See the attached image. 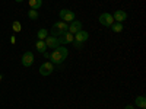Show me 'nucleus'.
Here are the masks:
<instances>
[{
	"mask_svg": "<svg viewBox=\"0 0 146 109\" xmlns=\"http://www.w3.org/2000/svg\"><path fill=\"white\" fill-rule=\"evenodd\" d=\"M67 55H69V51H67V48L66 47H63V45H60V47H57L56 50L50 54V61L54 64V66H60L64 60L67 58Z\"/></svg>",
	"mask_w": 146,
	"mask_h": 109,
	"instance_id": "nucleus-1",
	"label": "nucleus"
},
{
	"mask_svg": "<svg viewBox=\"0 0 146 109\" xmlns=\"http://www.w3.org/2000/svg\"><path fill=\"white\" fill-rule=\"evenodd\" d=\"M67 29H69V25H67V23L63 22V20H60V22H56L54 25L51 26V29L48 31V33H51L53 36H62L63 33L67 32Z\"/></svg>",
	"mask_w": 146,
	"mask_h": 109,
	"instance_id": "nucleus-2",
	"label": "nucleus"
},
{
	"mask_svg": "<svg viewBox=\"0 0 146 109\" xmlns=\"http://www.w3.org/2000/svg\"><path fill=\"white\" fill-rule=\"evenodd\" d=\"M58 16H60V19H62L63 22H73L76 19V15H75V12H72V10H69V9H62L58 12Z\"/></svg>",
	"mask_w": 146,
	"mask_h": 109,
	"instance_id": "nucleus-3",
	"label": "nucleus"
},
{
	"mask_svg": "<svg viewBox=\"0 0 146 109\" xmlns=\"http://www.w3.org/2000/svg\"><path fill=\"white\" fill-rule=\"evenodd\" d=\"M98 20H100V23L102 26H107V28H110L114 23V18H113L111 13H101Z\"/></svg>",
	"mask_w": 146,
	"mask_h": 109,
	"instance_id": "nucleus-4",
	"label": "nucleus"
},
{
	"mask_svg": "<svg viewBox=\"0 0 146 109\" xmlns=\"http://www.w3.org/2000/svg\"><path fill=\"white\" fill-rule=\"evenodd\" d=\"M53 71H54V64H53L51 61L42 63V64L40 66V74H41V76H50Z\"/></svg>",
	"mask_w": 146,
	"mask_h": 109,
	"instance_id": "nucleus-5",
	"label": "nucleus"
},
{
	"mask_svg": "<svg viewBox=\"0 0 146 109\" xmlns=\"http://www.w3.org/2000/svg\"><path fill=\"white\" fill-rule=\"evenodd\" d=\"M47 48H53V50H56L57 47H60V42H58V38L57 36H53V35H48L47 38L44 39Z\"/></svg>",
	"mask_w": 146,
	"mask_h": 109,
	"instance_id": "nucleus-6",
	"label": "nucleus"
},
{
	"mask_svg": "<svg viewBox=\"0 0 146 109\" xmlns=\"http://www.w3.org/2000/svg\"><path fill=\"white\" fill-rule=\"evenodd\" d=\"M21 63H22L23 67H29V66H32V63H34V54H32L31 51H27L25 54L22 55Z\"/></svg>",
	"mask_w": 146,
	"mask_h": 109,
	"instance_id": "nucleus-7",
	"label": "nucleus"
},
{
	"mask_svg": "<svg viewBox=\"0 0 146 109\" xmlns=\"http://www.w3.org/2000/svg\"><path fill=\"white\" fill-rule=\"evenodd\" d=\"M82 29V22L80 20H73V22H70L69 23V29H67V32H70V33H73L75 35L76 32H79Z\"/></svg>",
	"mask_w": 146,
	"mask_h": 109,
	"instance_id": "nucleus-8",
	"label": "nucleus"
},
{
	"mask_svg": "<svg viewBox=\"0 0 146 109\" xmlns=\"http://www.w3.org/2000/svg\"><path fill=\"white\" fill-rule=\"evenodd\" d=\"M88 39H89V33H88L86 31L80 29L79 32L75 33V41H76V42H82V44H83V42H86Z\"/></svg>",
	"mask_w": 146,
	"mask_h": 109,
	"instance_id": "nucleus-9",
	"label": "nucleus"
},
{
	"mask_svg": "<svg viewBox=\"0 0 146 109\" xmlns=\"http://www.w3.org/2000/svg\"><path fill=\"white\" fill-rule=\"evenodd\" d=\"M57 38H58L60 45H62V44H70V42L75 41V35L70 33V32H66V33H63L62 36H57Z\"/></svg>",
	"mask_w": 146,
	"mask_h": 109,
	"instance_id": "nucleus-10",
	"label": "nucleus"
},
{
	"mask_svg": "<svg viewBox=\"0 0 146 109\" xmlns=\"http://www.w3.org/2000/svg\"><path fill=\"white\" fill-rule=\"evenodd\" d=\"M113 18H114V20H115V22H118V23H123V22L127 19V13H126L124 10L118 9V10H115V12H114Z\"/></svg>",
	"mask_w": 146,
	"mask_h": 109,
	"instance_id": "nucleus-11",
	"label": "nucleus"
},
{
	"mask_svg": "<svg viewBox=\"0 0 146 109\" xmlns=\"http://www.w3.org/2000/svg\"><path fill=\"white\" fill-rule=\"evenodd\" d=\"M135 103L139 108H146V98H145L143 95H140V96H137V98L135 99Z\"/></svg>",
	"mask_w": 146,
	"mask_h": 109,
	"instance_id": "nucleus-12",
	"label": "nucleus"
},
{
	"mask_svg": "<svg viewBox=\"0 0 146 109\" xmlns=\"http://www.w3.org/2000/svg\"><path fill=\"white\" fill-rule=\"evenodd\" d=\"M35 48H36V51H38V53L44 54V53H45V50H47V45H45V42H44V41L38 39V42L35 44Z\"/></svg>",
	"mask_w": 146,
	"mask_h": 109,
	"instance_id": "nucleus-13",
	"label": "nucleus"
},
{
	"mask_svg": "<svg viewBox=\"0 0 146 109\" xmlns=\"http://www.w3.org/2000/svg\"><path fill=\"white\" fill-rule=\"evenodd\" d=\"M110 28H111L113 29V32H115V33H118V32H121V31H123V23H118V22H114L113 23V25L111 26H110Z\"/></svg>",
	"mask_w": 146,
	"mask_h": 109,
	"instance_id": "nucleus-14",
	"label": "nucleus"
},
{
	"mask_svg": "<svg viewBox=\"0 0 146 109\" xmlns=\"http://www.w3.org/2000/svg\"><path fill=\"white\" fill-rule=\"evenodd\" d=\"M29 6H31V9H40L41 6H42V0H29Z\"/></svg>",
	"mask_w": 146,
	"mask_h": 109,
	"instance_id": "nucleus-15",
	"label": "nucleus"
},
{
	"mask_svg": "<svg viewBox=\"0 0 146 109\" xmlns=\"http://www.w3.org/2000/svg\"><path fill=\"white\" fill-rule=\"evenodd\" d=\"M36 36H38V39H41V41H44L47 36H48V31L45 29V28H42V29H40L38 32H36Z\"/></svg>",
	"mask_w": 146,
	"mask_h": 109,
	"instance_id": "nucleus-16",
	"label": "nucleus"
},
{
	"mask_svg": "<svg viewBox=\"0 0 146 109\" xmlns=\"http://www.w3.org/2000/svg\"><path fill=\"white\" fill-rule=\"evenodd\" d=\"M28 18H29L31 20H36V19L40 18L38 10H35V9H29V12H28Z\"/></svg>",
	"mask_w": 146,
	"mask_h": 109,
	"instance_id": "nucleus-17",
	"label": "nucleus"
},
{
	"mask_svg": "<svg viewBox=\"0 0 146 109\" xmlns=\"http://www.w3.org/2000/svg\"><path fill=\"white\" fill-rule=\"evenodd\" d=\"M12 29H13V32H21V29H22L21 22L19 20H15L13 23H12Z\"/></svg>",
	"mask_w": 146,
	"mask_h": 109,
	"instance_id": "nucleus-18",
	"label": "nucleus"
},
{
	"mask_svg": "<svg viewBox=\"0 0 146 109\" xmlns=\"http://www.w3.org/2000/svg\"><path fill=\"white\" fill-rule=\"evenodd\" d=\"M73 42H75V44H73V45H75V48H82L83 47L82 42H76V41H73Z\"/></svg>",
	"mask_w": 146,
	"mask_h": 109,
	"instance_id": "nucleus-19",
	"label": "nucleus"
},
{
	"mask_svg": "<svg viewBox=\"0 0 146 109\" xmlns=\"http://www.w3.org/2000/svg\"><path fill=\"white\" fill-rule=\"evenodd\" d=\"M124 109H136L135 106H133V105H126V108Z\"/></svg>",
	"mask_w": 146,
	"mask_h": 109,
	"instance_id": "nucleus-20",
	"label": "nucleus"
},
{
	"mask_svg": "<svg viewBox=\"0 0 146 109\" xmlns=\"http://www.w3.org/2000/svg\"><path fill=\"white\" fill-rule=\"evenodd\" d=\"M10 42H12V44L16 42V38H15V36H12V38H10Z\"/></svg>",
	"mask_w": 146,
	"mask_h": 109,
	"instance_id": "nucleus-21",
	"label": "nucleus"
},
{
	"mask_svg": "<svg viewBox=\"0 0 146 109\" xmlns=\"http://www.w3.org/2000/svg\"><path fill=\"white\" fill-rule=\"evenodd\" d=\"M15 2H18V3H22V2H23V0H15Z\"/></svg>",
	"mask_w": 146,
	"mask_h": 109,
	"instance_id": "nucleus-22",
	"label": "nucleus"
},
{
	"mask_svg": "<svg viewBox=\"0 0 146 109\" xmlns=\"http://www.w3.org/2000/svg\"><path fill=\"white\" fill-rule=\"evenodd\" d=\"M2 79H3V76H2V74H0V80H2Z\"/></svg>",
	"mask_w": 146,
	"mask_h": 109,
	"instance_id": "nucleus-23",
	"label": "nucleus"
},
{
	"mask_svg": "<svg viewBox=\"0 0 146 109\" xmlns=\"http://www.w3.org/2000/svg\"><path fill=\"white\" fill-rule=\"evenodd\" d=\"M142 109H145V108H142Z\"/></svg>",
	"mask_w": 146,
	"mask_h": 109,
	"instance_id": "nucleus-24",
	"label": "nucleus"
}]
</instances>
